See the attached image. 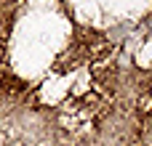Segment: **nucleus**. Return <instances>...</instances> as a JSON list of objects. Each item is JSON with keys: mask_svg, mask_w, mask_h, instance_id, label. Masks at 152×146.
I'll return each mask as SVG.
<instances>
[{"mask_svg": "<svg viewBox=\"0 0 152 146\" xmlns=\"http://www.w3.org/2000/svg\"><path fill=\"white\" fill-rule=\"evenodd\" d=\"M3 3H8V0H3Z\"/></svg>", "mask_w": 152, "mask_h": 146, "instance_id": "f257e3e1", "label": "nucleus"}]
</instances>
